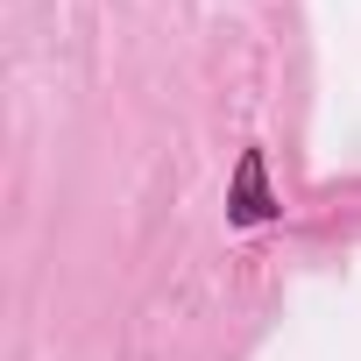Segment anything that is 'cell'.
I'll list each match as a JSON object with an SVG mask.
<instances>
[{"mask_svg":"<svg viewBox=\"0 0 361 361\" xmlns=\"http://www.w3.org/2000/svg\"><path fill=\"white\" fill-rule=\"evenodd\" d=\"M262 220H276V192H269L262 149L248 142L241 163H234V177H227V227H262Z\"/></svg>","mask_w":361,"mask_h":361,"instance_id":"6da1fadb","label":"cell"}]
</instances>
